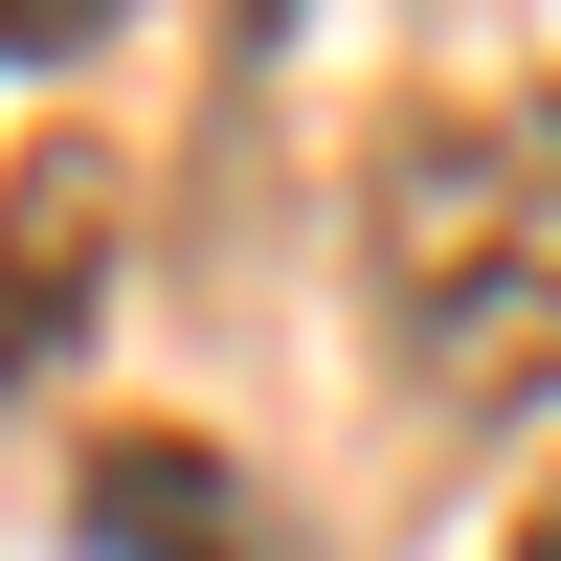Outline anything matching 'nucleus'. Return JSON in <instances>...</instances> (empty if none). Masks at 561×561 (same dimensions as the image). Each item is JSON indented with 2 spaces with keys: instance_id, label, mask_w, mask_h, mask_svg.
I'll return each mask as SVG.
<instances>
[{
  "instance_id": "2",
  "label": "nucleus",
  "mask_w": 561,
  "mask_h": 561,
  "mask_svg": "<svg viewBox=\"0 0 561 561\" xmlns=\"http://www.w3.org/2000/svg\"><path fill=\"white\" fill-rule=\"evenodd\" d=\"M90 293H113V158H90V135H45V158L0 180V404L90 337Z\"/></svg>"
},
{
  "instance_id": "5",
  "label": "nucleus",
  "mask_w": 561,
  "mask_h": 561,
  "mask_svg": "<svg viewBox=\"0 0 561 561\" xmlns=\"http://www.w3.org/2000/svg\"><path fill=\"white\" fill-rule=\"evenodd\" d=\"M517 561H561V494H539V517H517Z\"/></svg>"
},
{
  "instance_id": "4",
  "label": "nucleus",
  "mask_w": 561,
  "mask_h": 561,
  "mask_svg": "<svg viewBox=\"0 0 561 561\" xmlns=\"http://www.w3.org/2000/svg\"><path fill=\"white\" fill-rule=\"evenodd\" d=\"M135 0H0V45H113Z\"/></svg>"
},
{
  "instance_id": "3",
  "label": "nucleus",
  "mask_w": 561,
  "mask_h": 561,
  "mask_svg": "<svg viewBox=\"0 0 561 561\" xmlns=\"http://www.w3.org/2000/svg\"><path fill=\"white\" fill-rule=\"evenodd\" d=\"M68 517H90V561H270V494L225 449H180V427H113Z\"/></svg>"
},
{
  "instance_id": "1",
  "label": "nucleus",
  "mask_w": 561,
  "mask_h": 561,
  "mask_svg": "<svg viewBox=\"0 0 561 561\" xmlns=\"http://www.w3.org/2000/svg\"><path fill=\"white\" fill-rule=\"evenodd\" d=\"M359 293L449 427L561 404V90H472L359 158Z\"/></svg>"
}]
</instances>
